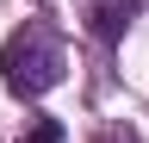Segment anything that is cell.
I'll list each match as a JSON object with an SVG mask.
<instances>
[{
	"instance_id": "1",
	"label": "cell",
	"mask_w": 149,
	"mask_h": 143,
	"mask_svg": "<svg viewBox=\"0 0 149 143\" xmlns=\"http://www.w3.org/2000/svg\"><path fill=\"white\" fill-rule=\"evenodd\" d=\"M62 44L50 38V25H37V19H25L13 31L6 44H0V81H6V93L13 100H44L56 81H62Z\"/></svg>"
},
{
	"instance_id": "2",
	"label": "cell",
	"mask_w": 149,
	"mask_h": 143,
	"mask_svg": "<svg viewBox=\"0 0 149 143\" xmlns=\"http://www.w3.org/2000/svg\"><path fill=\"white\" fill-rule=\"evenodd\" d=\"M143 13V0H93V13H87V25H93V38L100 44H118L124 31H130V19Z\"/></svg>"
},
{
	"instance_id": "3",
	"label": "cell",
	"mask_w": 149,
	"mask_h": 143,
	"mask_svg": "<svg viewBox=\"0 0 149 143\" xmlns=\"http://www.w3.org/2000/svg\"><path fill=\"white\" fill-rule=\"evenodd\" d=\"M19 143H68V131H62V118H31L19 131Z\"/></svg>"
},
{
	"instance_id": "4",
	"label": "cell",
	"mask_w": 149,
	"mask_h": 143,
	"mask_svg": "<svg viewBox=\"0 0 149 143\" xmlns=\"http://www.w3.org/2000/svg\"><path fill=\"white\" fill-rule=\"evenodd\" d=\"M100 143H137V137H100Z\"/></svg>"
}]
</instances>
